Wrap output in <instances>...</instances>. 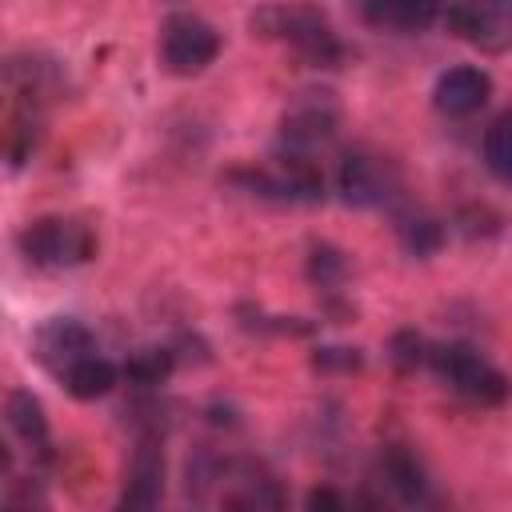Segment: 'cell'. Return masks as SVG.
I'll return each instance as SVG.
<instances>
[{"mask_svg":"<svg viewBox=\"0 0 512 512\" xmlns=\"http://www.w3.org/2000/svg\"><path fill=\"white\" fill-rule=\"evenodd\" d=\"M236 324L244 332H256V336H312L316 324L300 320V316H272L264 308H252V304H236Z\"/></svg>","mask_w":512,"mask_h":512,"instance_id":"ac0fdd59","label":"cell"},{"mask_svg":"<svg viewBox=\"0 0 512 512\" xmlns=\"http://www.w3.org/2000/svg\"><path fill=\"white\" fill-rule=\"evenodd\" d=\"M484 164L496 180L512 184V108L496 116L492 128L484 132Z\"/></svg>","mask_w":512,"mask_h":512,"instance_id":"d6986e66","label":"cell"},{"mask_svg":"<svg viewBox=\"0 0 512 512\" xmlns=\"http://www.w3.org/2000/svg\"><path fill=\"white\" fill-rule=\"evenodd\" d=\"M440 20L452 36L488 56L512 48V0H448Z\"/></svg>","mask_w":512,"mask_h":512,"instance_id":"277c9868","label":"cell"},{"mask_svg":"<svg viewBox=\"0 0 512 512\" xmlns=\"http://www.w3.org/2000/svg\"><path fill=\"white\" fill-rule=\"evenodd\" d=\"M312 368L316 372H360L364 368V352L348 348V344H324L312 352Z\"/></svg>","mask_w":512,"mask_h":512,"instance_id":"44dd1931","label":"cell"},{"mask_svg":"<svg viewBox=\"0 0 512 512\" xmlns=\"http://www.w3.org/2000/svg\"><path fill=\"white\" fill-rule=\"evenodd\" d=\"M336 124H340V104L332 92H300L292 96L280 120V152L312 156L320 144L336 136Z\"/></svg>","mask_w":512,"mask_h":512,"instance_id":"8992f818","label":"cell"},{"mask_svg":"<svg viewBox=\"0 0 512 512\" xmlns=\"http://www.w3.org/2000/svg\"><path fill=\"white\" fill-rule=\"evenodd\" d=\"M304 272H308V284L320 288V296H332V292H340L344 280H348V256H344L336 244L320 240V244L308 248V264H304Z\"/></svg>","mask_w":512,"mask_h":512,"instance_id":"9a60e30c","label":"cell"},{"mask_svg":"<svg viewBox=\"0 0 512 512\" xmlns=\"http://www.w3.org/2000/svg\"><path fill=\"white\" fill-rule=\"evenodd\" d=\"M456 224H460L464 236H496V232H500V216H496L492 208H480V204L460 208V212H456Z\"/></svg>","mask_w":512,"mask_h":512,"instance_id":"7402d4cb","label":"cell"},{"mask_svg":"<svg viewBox=\"0 0 512 512\" xmlns=\"http://www.w3.org/2000/svg\"><path fill=\"white\" fill-rule=\"evenodd\" d=\"M116 376H120V368L112 360H104V356L92 352V356L76 360L60 380H64L68 396H76V400H100V396H108L116 388Z\"/></svg>","mask_w":512,"mask_h":512,"instance_id":"5bb4252c","label":"cell"},{"mask_svg":"<svg viewBox=\"0 0 512 512\" xmlns=\"http://www.w3.org/2000/svg\"><path fill=\"white\" fill-rule=\"evenodd\" d=\"M252 32L288 40L316 68H336L344 60V44L336 28L320 8H308V4H264L260 12H252Z\"/></svg>","mask_w":512,"mask_h":512,"instance_id":"6da1fadb","label":"cell"},{"mask_svg":"<svg viewBox=\"0 0 512 512\" xmlns=\"http://www.w3.org/2000/svg\"><path fill=\"white\" fill-rule=\"evenodd\" d=\"M428 356H432V344H428L416 328H396V332L388 336V360H392V368L416 372L420 364H428Z\"/></svg>","mask_w":512,"mask_h":512,"instance_id":"ffe728a7","label":"cell"},{"mask_svg":"<svg viewBox=\"0 0 512 512\" xmlns=\"http://www.w3.org/2000/svg\"><path fill=\"white\" fill-rule=\"evenodd\" d=\"M428 364L436 368V376H440L452 392H460L464 400H472V404H480V408H496V404H504L508 392H512L508 376H504L496 364H488V360H484L476 348H468V344H436L432 356H428Z\"/></svg>","mask_w":512,"mask_h":512,"instance_id":"3957f363","label":"cell"},{"mask_svg":"<svg viewBox=\"0 0 512 512\" xmlns=\"http://www.w3.org/2000/svg\"><path fill=\"white\" fill-rule=\"evenodd\" d=\"M16 244L32 268H48V272L76 268V264H88L96 256L92 228L84 220H72V216H40V220L20 228Z\"/></svg>","mask_w":512,"mask_h":512,"instance_id":"7a4b0ae2","label":"cell"},{"mask_svg":"<svg viewBox=\"0 0 512 512\" xmlns=\"http://www.w3.org/2000/svg\"><path fill=\"white\" fill-rule=\"evenodd\" d=\"M96 352V336L88 332V324L72 320V316H56L36 332V360L44 368H52L56 376H64L76 360Z\"/></svg>","mask_w":512,"mask_h":512,"instance_id":"ba28073f","label":"cell"},{"mask_svg":"<svg viewBox=\"0 0 512 512\" xmlns=\"http://www.w3.org/2000/svg\"><path fill=\"white\" fill-rule=\"evenodd\" d=\"M4 420L12 428V436H20L32 452H44L48 448V416H44V404L28 392V388H12L8 400H4Z\"/></svg>","mask_w":512,"mask_h":512,"instance_id":"7c38bea8","label":"cell"},{"mask_svg":"<svg viewBox=\"0 0 512 512\" xmlns=\"http://www.w3.org/2000/svg\"><path fill=\"white\" fill-rule=\"evenodd\" d=\"M4 504H24V508H32V504H44V492L40 488H32V480H28V488H8L4 492Z\"/></svg>","mask_w":512,"mask_h":512,"instance_id":"cb8c5ba5","label":"cell"},{"mask_svg":"<svg viewBox=\"0 0 512 512\" xmlns=\"http://www.w3.org/2000/svg\"><path fill=\"white\" fill-rule=\"evenodd\" d=\"M172 368H176V352H172V348H140V352L124 356L120 376H124V384H132V388H156V384L168 380Z\"/></svg>","mask_w":512,"mask_h":512,"instance_id":"2e32d148","label":"cell"},{"mask_svg":"<svg viewBox=\"0 0 512 512\" xmlns=\"http://www.w3.org/2000/svg\"><path fill=\"white\" fill-rule=\"evenodd\" d=\"M304 504H308V508H348V496H340V492H332V488H312Z\"/></svg>","mask_w":512,"mask_h":512,"instance_id":"603a6c76","label":"cell"},{"mask_svg":"<svg viewBox=\"0 0 512 512\" xmlns=\"http://www.w3.org/2000/svg\"><path fill=\"white\" fill-rule=\"evenodd\" d=\"M400 248L408 252V256H416V260H428V256H436L440 248H444V240H448V232H444V224L436 220V216H404L400 220Z\"/></svg>","mask_w":512,"mask_h":512,"instance_id":"e0dca14e","label":"cell"},{"mask_svg":"<svg viewBox=\"0 0 512 512\" xmlns=\"http://www.w3.org/2000/svg\"><path fill=\"white\" fill-rule=\"evenodd\" d=\"M380 468H384L388 488H392L404 504H420V500L428 496V476H424V464L416 460V452H408V448L392 444V448H384Z\"/></svg>","mask_w":512,"mask_h":512,"instance_id":"4fadbf2b","label":"cell"},{"mask_svg":"<svg viewBox=\"0 0 512 512\" xmlns=\"http://www.w3.org/2000/svg\"><path fill=\"white\" fill-rule=\"evenodd\" d=\"M400 188V176L396 168L384 160V156H372V152H348L340 160V172H336V192L344 204L352 208H380L396 196Z\"/></svg>","mask_w":512,"mask_h":512,"instance_id":"52a82bcc","label":"cell"},{"mask_svg":"<svg viewBox=\"0 0 512 512\" xmlns=\"http://www.w3.org/2000/svg\"><path fill=\"white\" fill-rule=\"evenodd\" d=\"M448 0H360V20L380 32H424L444 16Z\"/></svg>","mask_w":512,"mask_h":512,"instance_id":"8fae6325","label":"cell"},{"mask_svg":"<svg viewBox=\"0 0 512 512\" xmlns=\"http://www.w3.org/2000/svg\"><path fill=\"white\" fill-rule=\"evenodd\" d=\"M492 96V76L476 64H456L448 68L436 88H432V100L444 116H472L484 108V100Z\"/></svg>","mask_w":512,"mask_h":512,"instance_id":"30bf717a","label":"cell"},{"mask_svg":"<svg viewBox=\"0 0 512 512\" xmlns=\"http://www.w3.org/2000/svg\"><path fill=\"white\" fill-rule=\"evenodd\" d=\"M164 496V444L160 436H144L128 460L120 508H156Z\"/></svg>","mask_w":512,"mask_h":512,"instance_id":"9c48e42d","label":"cell"},{"mask_svg":"<svg viewBox=\"0 0 512 512\" xmlns=\"http://www.w3.org/2000/svg\"><path fill=\"white\" fill-rule=\"evenodd\" d=\"M220 56V36L208 20L176 12L160 28V64L172 76H196Z\"/></svg>","mask_w":512,"mask_h":512,"instance_id":"5b68a950","label":"cell"}]
</instances>
